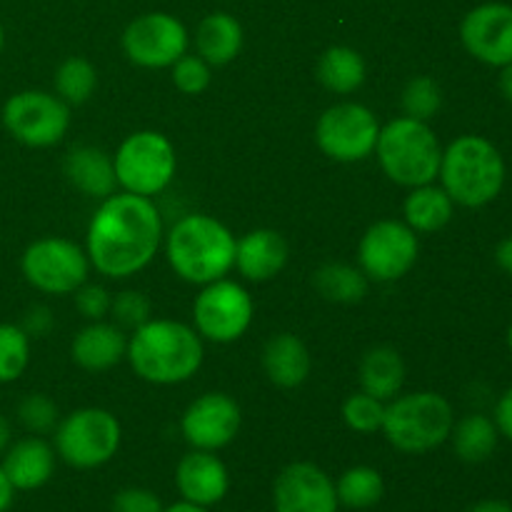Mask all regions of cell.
I'll list each match as a JSON object with an SVG mask.
<instances>
[{"mask_svg":"<svg viewBox=\"0 0 512 512\" xmlns=\"http://www.w3.org/2000/svg\"><path fill=\"white\" fill-rule=\"evenodd\" d=\"M163 243V218L150 198L113 193L100 200L88 223L85 253L100 275L130 278L148 268Z\"/></svg>","mask_w":512,"mask_h":512,"instance_id":"obj_1","label":"cell"},{"mask_svg":"<svg viewBox=\"0 0 512 512\" xmlns=\"http://www.w3.org/2000/svg\"><path fill=\"white\" fill-rule=\"evenodd\" d=\"M203 338L178 320L150 318L128 338L130 368L145 383L178 385L193 378L203 365Z\"/></svg>","mask_w":512,"mask_h":512,"instance_id":"obj_2","label":"cell"},{"mask_svg":"<svg viewBox=\"0 0 512 512\" xmlns=\"http://www.w3.org/2000/svg\"><path fill=\"white\" fill-rule=\"evenodd\" d=\"M440 185L463 208H485L503 193L508 180V165L498 145L483 135H460L440 160Z\"/></svg>","mask_w":512,"mask_h":512,"instance_id":"obj_3","label":"cell"},{"mask_svg":"<svg viewBox=\"0 0 512 512\" xmlns=\"http://www.w3.org/2000/svg\"><path fill=\"white\" fill-rule=\"evenodd\" d=\"M165 255L178 278L208 285L235 265V235L210 215H185L165 235Z\"/></svg>","mask_w":512,"mask_h":512,"instance_id":"obj_4","label":"cell"},{"mask_svg":"<svg viewBox=\"0 0 512 512\" xmlns=\"http://www.w3.org/2000/svg\"><path fill=\"white\" fill-rule=\"evenodd\" d=\"M375 155L383 173L393 183L403 188H418V185L435 183L438 178L443 145L430 123L403 115L380 128Z\"/></svg>","mask_w":512,"mask_h":512,"instance_id":"obj_5","label":"cell"},{"mask_svg":"<svg viewBox=\"0 0 512 512\" xmlns=\"http://www.w3.org/2000/svg\"><path fill=\"white\" fill-rule=\"evenodd\" d=\"M455 425L453 405L440 393L395 395L385 403L383 435L395 450L408 455H423L450 440Z\"/></svg>","mask_w":512,"mask_h":512,"instance_id":"obj_6","label":"cell"},{"mask_svg":"<svg viewBox=\"0 0 512 512\" xmlns=\"http://www.w3.org/2000/svg\"><path fill=\"white\" fill-rule=\"evenodd\" d=\"M123 428L110 410L80 408L58 420L53 430L55 455L75 470H95L115 458Z\"/></svg>","mask_w":512,"mask_h":512,"instance_id":"obj_7","label":"cell"},{"mask_svg":"<svg viewBox=\"0 0 512 512\" xmlns=\"http://www.w3.org/2000/svg\"><path fill=\"white\" fill-rule=\"evenodd\" d=\"M113 165L115 178L125 193L153 198L170 185L178 168V158H175L173 143L163 133L138 130L120 143Z\"/></svg>","mask_w":512,"mask_h":512,"instance_id":"obj_8","label":"cell"},{"mask_svg":"<svg viewBox=\"0 0 512 512\" xmlns=\"http://www.w3.org/2000/svg\"><path fill=\"white\" fill-rule=\"evenodd\" d=\"M23 278L48 295L75 293L88 280L90 260L80 245L68 238H38L20 255Z\"/></svg>","mask_w":512,"mask_h":512,"instance_id":"obj_9","label":"cell"},{"mask_svg":"<svg viewBox=\"0 0 512 512\" xmlns=\"http://www.w3.org/2000/svg\"><path fill=\"white\" fill-rule=\"evenodd\" d=\"M3 125L28 148H53L70 128V105L45 90H20L3 105Z\"/></svg>","mask_w":512,"mask_h":512,"instance_id":"obj_10","label":"cell"},{"mask_svg":"<svg viewBox=\"0 0 512 512\" xmlns=\"http://www.w3.org/2000/svg\"><path fill=\"white\" fill-rule=\"evenodd\" d=\"M380 123L370 108L360 103H335L315 123V143L338 163H360L378 145Z\"/></svg>","mask_w":512,"mask_h":512,"instance_id":"obj_11","label":"cell"},{"mask_svg":"<svg viewBox=\"0 0 512 512\" xmlns=\"http://www.w3.org/2000/svg\"><path fill=\"white\" fill-rule=\"evenodd\" d=\"M255 305L248 290L235 280H215L203 285L193 303L195 330L210 343H235L248 333Z\"/></svg>","mask_w":512,"mask_h":512,"instance_id":"obj_12","label":"cell"},{"mask_svg":"<svg viewBox=\"0 0 512 512\" xmlns=\"http://www.w3.org/2000/svg\"><path fill=\"white\" fill-rule=\"evenodd\" d=\"M418 233L400 220H378L358 243V268L375 283H393L418 263Z\"/></svg>","mask_w":512,"mask_h":512,"instance_id":"obj_13","label":"cell"},{"mask_svg":"<svg viewBox=\"0 0 512 512\" xmlns=\"http://www.w3.org/2000/svg\"><path fill=\"white\" fill-rule=\"evenodd\" d=\"M123 53L140 68H170L188 53V30L170 13H145L123 30Z\"/></svg>","mask_w":512,"mask_h":512,"instance_id":"obj_14","label":"cell"},{"mask_svg":"<svg viewBox=\"0 0 512 512\" xmlns=\"http://www.w3.org/2000/svg\"><path fill=\"white\" fill-rule=\"evenodd\" d=\"M240 405L225 393H205L185 408L180 418V433L193 450H218L228 448L240 433Z\"/></svg>","mask_w":512,"mask_h":512,"instance_id":"obj_15","label":"cell"},{"mask_svg":"<svg viewBox=\"0 0 512 512\" xmlns=\"http://www.w3.org/2000/svg\"><path fill=\"white\" fill-rule=\"evenodd\" d=\"M460 43L480 63L505 68L512 63V5L480 3L460 20Z\"/></svg>","mask_w":512,"mask_h":512,"instance_id":"obj_16","label":"cell"},{"mask_svg":"<svg viewBox=\"0 0 512 512\" xmlns=\"http://www.w3.org/2000/svg\"><path fill=\"white\" fill-rule=\"evenodd\" d=\"M275 512H338L335 483L315 463H290L273 483Z\"/></svg>","mask_w":512,"mask_h":512,"instance_id":"obj_17","label":"cell"},{"mask_svg":"<svg viewBox=\"0 0 512 512\" xmlns=\"http://www.w3.org/2000/svg\"><path fill=\"white\" fill-rule=\"evenodd\" d=\"M175 485L183 500L203 508L223 503L230 490V475L223 460L210 450H190L175 468Z\"/></svg>","mask_w":512,"mask_h":512,"instance_id":"obj_18","label":"cell"},{"mask_svg":"<svg viewBox=\"0 0 512 512\" xmlns=\"http://www.w3.org/2000/svg\"><path fill=\"white\" fill-rule=\"evenodd\" d=\"M288 263V243L278 230L258 228L235 240V265L245 280L265 283L280 275Z\"/></svg>","mask_w":512,"mask_h":512,"instance_id":"obj_19","label":"cell"},{"mask_svg":"<svg viewBox=\"0 0 512 512\" xmlns=\"http://www.w3.org/2000/svg\"><path fill=\"white\" fill-rule=\"evenodd\" d=\"M3 470L15 490H38L53 478L55 448L40 435L15 440L3 453Z\"/></svg>","mask_w":512,"mask_h":512,"instance_id":"obj_20","label":"cell"},{"mask_svg":"<svg viewBox=\"0 0 512 512\" xmlns=\"http://www.w3.org/2000/svg\"><path fill=\"white\" fill-rule=\"evenodd\" d=\"M128 353V338L123 328L115 323H95L85 325L70 345V355L75 363L88 373H103V370L115 368Z\"/></svg>","mask_w":512,"mask_h":512,"instance_id":"obj_21","label":"cell"},{"mask_svg":"<svg viewBox=\"0 0 512 512\" xmlns=\"http://www.w3.org/2000/svg\"><path fill=\"white\" fill-rule=\"evenodd\" d=\"M63 173L75 190L88 198H108L118 188L113 158L103 148L95 145H78L70 148L63 160Z\"/></svg>","mask_w":512,"mask_h":512,"instance_id":"obj_22","label":"cell"},{"mask_svg":"<svg viewBox=\"0 0 512 512\" xmlns=\"http://www.w3.org/2000/svg\"><path fill=\"white\" fill-rule=\"evenodd\" d=\"M313 360L310 350L298 335L278 333L265 343L263 348V370L268 380L278 388L293 390L308 380Z\"/></svg>","mask_w":512,"mask_h":512,"instance_id":"obj_23","label":"cell"},{"mask_svg":"<svg viewBox=\"0 0 512 512\" xmlns=\"http://www.w3.org/2000/svg\"><path fill=\"white\" fill-rule=\"evenodd\" d=\"M195 48L208 65H228L243 50V25L230 13H210L200 20Z\"/></svg>","mask_w":512,"mask_h":512,"instance_id":"obj_24","label":"cell"},{"mask_svg":"<svg viewBox=\"0 0 512 512\" xmlns=\"http://www.w3.org/2000/svg\"><path fill=\"white\" fill-rule=\"evenodd\" d=\"M360 378V390L373 398L393 400L400 393L405 383V363L400 358V353L390 345H378V348H370L363 355L358 368Z\"/></svg>","mask_w":512,"mask_h":512,"instance_id":"obj_25","label":"cell"},{"mask_svg":"<svg viewBox=\"0 0 512 512\" xmlns=\"http://www.w3.org/2000/svg\"><path fill=\"white\" fill-rule=\"evenodd\" d=\"M403 215L415 233H438L453 220L455 203L443 185H418L410 188V195L403 203Z\"/></svg>","mask_w":512,"mask_h":512,"instance_id":"obj_26","label":"cell"},{"mask_svg":"<svg viewBox=\"0 0 512 512\" xmlns=\"http://www.w3.org/2000/svg\"><path fill=\"white\" fill-rule=\"evenodd\" d=\"M450 440H453L455 455L463 463L478 465L493 458L500 443V433L495 428L493 418H488L483 413H470L465 418L455 420Z\"/></svg>","mask_w":512,"mask_h":512,"instance_id":"obj_27","label":"cell"},{"mask_svg":"<svg viewBox=\"0 0 512 512\" xmlns=\"http://www.w3.org/2000/svg\"><path fill=\"white\" fill-rule=\"evenodd\" d=\"M318 73L320 85L335 95H350L365 83V60L363 55L348 45H333L325 50L318 60Z\"/></svg>","mask_w":512,"mask_h":512,"instance_id":"obj_28","label":"cell"},{"mask_svg":"<svg viewBox=\"0 0 512 512\" xmlns=\"http://www.w3.org/2000/svg\"><path fill=\"white\" fill-rule=\"evenodd\" d=\"M313 285L320 298L330 300V303L353 305L368 295L370 280L355 265L325 263L313 273Z\"/></svg>","mask_w":512,"mask_h":512,"instance_id":"obj_29","label":"cell"},{"mask_svg":"<svg viewBox=\"0 0 512 512\" xmlns=\"http://www.w3.org/2000/svg\"><path fill=\"white\" fill-rule=\"evenodd\" d=\"M335 495H338L340 508L370 510L383 500L385 480L370 465H355L340 475L335 483Z\"/></svg>","mask_w":512,"mask_h":512,"instance_id":"obj_30","label":"cell"},{"mask_svg":"<svg viewBox=\"0 0 512 512\" xmlns=\"http://www.w3.org/2000/svg\"><path fill=\"white\" fill-rule=\"evenodd\" d=\"M98 88V73L90 60L73 55L55 70V95L68 105H83Z\"/></svg>","mask_w":512,"mask_h":512,"instance_id":"obj_31","label":"cell"},{"mask_svg":"<svg viewBox=\"0 0 512 512\" xmlns=\"http://www.w3.org/2000/svg\"><path fill=\"white\" fill-rule=\"evenodd\" d=\"M30 363V338L20 325L0 323V385L15 383Z\"/></svg>","mask_w":512,"mask_h":512,"instance_id":"obj_32","label":"cell"},{"mask_svg":"<svg viewBox=\"0 0 512 512\" xmlns=\"http://www.w3.org/2000/svg\"><path fill=\"white\" fill-rule=\"evenodd\" d=\"M443 108V90L430 75H415L403 90V113L408 118L430 123Z\"/></svg>","mask_w":512,"mask_h":512,"instance_id":"obj_33","label":"cell"},{"mask_svg":"<svg viewBox=\"0 0 512 512\" xmlns=\"http://www.w3.org/2000/svg\"><path fill=\"white\" fill-rule=\"evenodd\" d=\"M383 418H385V403L383 400L373 398L368 393H353L348 400L343 403V420L353 433L360 435H370L378 433L383 428Z\"/></svg>","mask_w":512,"mask_h":512,"instance_id":"obj_34","label":"cell"},{"mask_svg":"<svg viewBox=\"0 0 512 512\" xmlns=\"http://www.w3.org/2000/svg\"><path fill=\"white\" fill-rule=\"evenodd\" d=\"M18 420L30 435H40L43 438V435L53 433L55 425H58V405L48 395L30 393L18 403Z\"/></svg>","mask_w":512,"mask_h":512,"instance_id":"obj_35","label":"cell"},{"mask_svg":"<svg viewBox=\"0 0 512 512\" xmlns=\"http://www.w3.org/2000/svg\"><path fill=\"white\" fill-rule=\"evenodd\" d=\"M170 68H173L175 88L185 95L203 93V90L210 85V78H213V75H210V68H213V65L205 63L200 55L185 53L183 58L175 60Z\"/></svg>","mask_w":512,"mask_h":512,"instance_id":"obj_36","label":"cell"},{"mask_svg":"<svg viewBox=\"0 0 512 512\" xmlns=\"http://www.w3.org/2000/svg\"><path fill=\"white\" fill-rule=\"evenodd\" d=\"M150 313H153L150 300L145 298L143 293H138V290H123V293L115 295L113 305H110V315H113L115 325H120V328H130V330L148 323Z\"/></svg>","mask_w":512,"mask_h":512,"instance_id":"obj_37","label":"cell"},{"mask_svg":"<svg viewBox=\"0 0 512 512\" xmlns=\"http://www.w3.org/2000/svg\"><path fill=\"white\" fill-rule=\"evenodd\" d=\"M110 305H113V295L103 288V285L83 283L75 290V308L85 320L95 323L110 315Z\"/></svg>","mask_w":512,"mask_h":512,"instance_id":"obj_38","label":"cell"},{"mask_svg":"<svg viewBox=\"0 0 512 512\" xmlns=\"http://www.w3.org/2000/svg\"><path fill=\"white\" fill-rule=\"evenodd\" d=\"M113 512H163V503L153 490L125 488L113 498Z\"/></svg>","mask_w":512,"mask_h":512,"instance_id":"obj_39","label":"cell"},{"mask_svg":"<svg viewBox=\"0 0 512 512\" xmlns=\"http://www.w3.org/2000/svg\"><path fill=\"white\" fill-rule=\"evenodd\" d=\"M53 325L55 320L50 308H45V305H33V308H28V313H25L20 328L28 333V338H45V335L53 330Z\"/></svg>","mask_w":512,"mask_h":512,"instance_id":"obj_40","label":"cell"},{"mask_svg":"<svg viewBox=\"0 0 512 512\" xmlns=\"http://www.w3.org/2000/svg\"><path fill=\"white\" fill-rule=\"evenodd\" d=\"M493 420L498 433L512 443V388L505 390V393L498 398V403H495Z\"/></svg>","mask_w":512,"mask_h":512,"instance_id":"obj_41","label":"cell"},{"mask_svg":"<svg viewBox=\"0 0 512 512\" xmlns=\"http://www.w3.org/2000/svg\"><path fill=\"white\" fill-rule=\"evenodd\" d=\"M495 265L512 278V235L495 245Z\"/></svg>","mask_w":512,"mask_h":512,"instance_id":"obj_42","label":"cell"},{"mask_svg":"<svg viewBox=\"0 0 512 512\" xmlns=\"http://www.w3.org/2000/svg\"><path fill=\"white\" fill-rule=\"evenodd\" d=\"M15 493H18V490L13 488L10 478H8V475H5L3 465H0V512H8L10 508H13Z\"/></svg>","mask_w":512,"mask_h":512,"instance_id":"obj_43","label":"cell"},{"mask_svg":"<svg viewBox=\"0 0 512 512\" xmlns=\"http://www.w3.org/2000/svg\"><path fill=\"white\" fill-rule=\"evenodd\" d=\"M468 512H512V505L505 503V500H480V503H475L473 508Z\"/></svg>","mask_w":512,"mask_h":512,"instance_id":"obj_44","label":"cell"},{"mask_svg":"<svg viewBox=\"0 0 512 512\" xmlns=\"http://www.w3.org/2000/svg\"><path fill=\"white\" fill-rule=\"evenodd\" d=\"M498 85H500V93H503V98L508 100V103H512V63L505 65V68H500Z\"/></svg>","mask_w":512,"mask_h":512,"instance_id":"obj_45","label":"cell"},{"mask_svg":"<svg viewBox=\"0 0 512 512\" xmlns=\"http://www.w3.org/2000/svg\"><path fill=\"white\" fill-rule=\"evenodd\" d=\"M10 443H13V428H10V420L0 415V455L8 450Z\"/></svg>","mask_w":512,"mask_h":512,"instance_id":"obj_46","label":"cell"},{"mask_svg":"<svg viewBox=\"0 0 512 512\" xmlns=\"http://www.w3.org/2000/svg\"><path fill=\"white\" fill-rule=\"evenodd\" d=\"M163 512H210V508L188 503V500H180V503H173V505H168V508H163Z\"/></svg>","mask_w":512,"mask_h":512,"instance_id":"obj_47","label":"cell"},{"mask_svg":"<svg viewBox=\"0 0 512 512\" xmlns=\"http://www.w3.org/2000/svg\"><path fill=\"white\" fill-rule=\"evenodd\" d=\"M5 45V30H3V23H0V50H3Z\"/></svg>","mask_w":512,"mask_h":512,"instance_id":"obj_48","label":"cell"},{"mask_svg":"<svg viewBox=\"0 0 512 512\" xmlns=\"http://www.w3.org/2000/svg\"><path fill=\"white\" fill-rule=\"evenodd\" d=\"M508 348H510V353H512V323H510V328H508Z\"/></svg>","mask_w":512,"mask_h":512,"instance_id":"obj_49","label":"cell"}]
</instances>
